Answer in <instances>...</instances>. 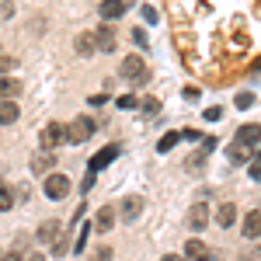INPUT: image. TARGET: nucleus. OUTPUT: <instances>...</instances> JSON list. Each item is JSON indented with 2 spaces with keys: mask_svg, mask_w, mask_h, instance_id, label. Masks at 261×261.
<instances>
[{
  "mask_svg": "<svg viewBox=\"0 0 261 261\" xmlns=\"http://www.w3.org/2000/svg\"><path fill=\"white\" fill-rule=\"evenodd\" d=\"M112 226H115V209H112V205H105V209L98 213V220H94V230L105 233V230H112Z\"/></svg>",
  "mask_w": 261,
  "mask_h": 261,
  "instance_id": "2eb2a0df",
  "label": "nucleus"
},
{
  "mask_svg": "<svg viewBox=\"0 0 261 261\" xmlns=\"http://www.w3.org/2000/svg\"><path fill=\"white\" fill-rule=\"evenodd\" d=\"M251 178H254V181H261V150H258V157L251 161Z\"/></svg>",
  "mask_w": 261,
  "mask_h": 261,
  "instance_id": "a878e982",
  "label": "nucleus"
},
{
  "mask_svg": "<svg viewBox=\"0 0 261 261\" xmlns=\"http://www.w3.org/2000/svg\"><path fill=\"white\" fill-rule=\"evenodd\" d=\"M129 4H133V0H105V4H101V18H105V21L122 18V14L129 11Z\"/></svg>",
  "mask_w": 261,
  "mask_h": 261,
  "instance_id": "6e6552de",
  "label": "nucleus"
},
{
  "mask_svg": "<svg viewBox=\"0 0 261 261\" xmlns=\"http://www.w3.org/2000/svg\"><path fill=\"white\" fill-rule=\"evenodd\" d=\"M42 150H53V146H60V143H66V125L63 122H49L45 129H42Z\"/></svg>",
  "mask_w": 261,
  "mask_h": 261,
  "instance_id": "20e7f679",
  "label": "nucleus"
},
{
  "mask_svg": "<svg viewBox=\"0 0 261 261\" xmlns=\"http://www.w3.org/2000/svg\"><path fill=\"white\" fill-rule=\"evenodd\" d=\"M119 73L125 77V81H146V70H143V60L140 56H125L119 66Z\"/></svg>",
  "mask_w": 261,
  "mask_h": 261,
  "instance_id": "423d86ee",
  "label": "nucleus"
},
{
  "mask_svg": "<svg viewBox=\"0 0 261 261\" xmlns=\"http://www.w3.org/2000/svg\"><path fill=\"white\" fill-rule=\"evenodd\" d=\"M140 213H143V199L140 195H125V199H122V216H125V220H136Z\"/></svg>",
  "mask_w": 261,
  "mask_h": 261,
  "instance_id": "9b49d317",
  "label": "nucleus"
},
{
  "mask_svg": "<svg viewBox=\"0 0 261 261\" xmlns=\"http://www.w3.org/2000/svg\"><path fill=\"white\" fill-rule=\"evenodd\" d=\"M226 153H230V161L237 164V161H247V153H251V150H247V146H244V143H233V146H230V150H226Z\"/></svg>",
  "mask_w": 261,
  "mask_h": 261,
  "instance_id": "4be33fe9",
  "label": "nucleus"
},
{
  "mask_svg": "<svg viewBox=\"0 0 261 261\" xmlns=\"http://www.w3.org/2000/svg\"><path fill=\"white\" fill-rule=\"evenodd\" d=\"M11 66H14V56H0V77H4Z\"/></svg>",
  "mask_w": 261,
  "mask_h": 261,
  "instance_id": "c85d7f7f",
  "label": "nucleus"
},
{
  "mask_svg": "<svg viewBox=\"0 0 261 261\" xmlns=\"http://www.w3.org/2000/svg\"><path fill=\"white\" fill-rule=\"evenodd\" d=\"M185 226H188V230H205V226H209V205H205V202H195V205L188 209V216H185Z\"/></svg>",
  "mask_w": 261,
  "mask_h": 261,
  "instance_id": "39448f33",
  "label": "nucleus"
},
{
  "mask_svg": "<svg viewBox=\"0 0 261 261\" xmlns=\"http://www.w3.org/2000/svg\"><path fill=\"white\" fill-rule=\"evenodd\" d=\"M91 133H94V122L87 119V115H81V119H73L66 125V143H87Z\"/></svg>",
  "mask_w": 261,
  "mask_h": 261,
  "instance_id": "f257e3e1",
  "label": "nucleus"
},
{
  "mask_svg": "<svg viewBox=\"0 0 261 261\" xmlns=\"http://www.w3.org/2000/svg\"><path fill=\"white\" fill-rule=\"evenodd\" d=\"M216 223H220V226H233V223H237V205H233V202H223L220 213H216Z\"/></svg>",
  "mask_w": 261,
  "mask_h": 261,
  "instance_id": "4468645a",
  "label": "nucleus"
},
{
  "mask_svg": "<svg viewBox=\"0 0 261 261\" xmlns=\"http://www.w3.org/2000/svg\"><path fill=\"white\" fill-rule=\"evenodd\" d=\"M45 195L53 202H60L70 195V178L66 174H45Z\"/></svg>",
  "mask_w": 261,
  "mask_h": 261,
  "instance_id": "7ed1b4c3",
  "label": "nucleus"
},
{
  "mask_svg": "<svg viewBox=\"0 0 261 261\" xmlns=\"http://www.w3.org/2000/svg\"><path fill=\"white\" fill-rule=\"evenodd\" d=\"M56 233H60V223L56 220H49V223L39 226V241H56Z\"/></svg>",
  "mask_w": 261,
  "mask_h": 261,
  "instance_id": "aec40b11",
  "label": "nucleus"
},
{
  "mask_svg": "<svg viewBox=\"0 0 261 261\" xmlns=\"http://www.w3.org/2000/svg\"><path fill=\"white\" fill-rule=\"evenodd\" d=\"M185 258L188 261H209V247L202 241H188L185 244Z\"/></svg>",
  "mask_w": 261,
  "mask_h": 261,
  "instance_id": "9d476101",
  "label": "nucleus"
},
{
  "mask_svg": "<svg viewBox=\"0 0 261 261\" xmlns=\"http://www.w3.org/2000/svg\"><path fill=\"white\" fill-rule=\"evenodd\" d=\"M0 261H21V254H4Z\"/></svg>",
  "mask_w": 261,
  "mask_h": 261,
  "instance_id": "72a5a7b5",
  "label": "nucleus"
},
{
  "mask_svg": "<svg viewBox=\"0 0 261 261\" xmlns=\"http://www.w3.org/2000/svg\"><path fill=\"white\" fill-rule=\"evenodd\" d=\"M42 258H45V254H32V258H28V261H42Z\"/></svg>",
  "mask_w": 261,
  "mask_h": 261,
  "instance_id": "f704fd0d",
  "label": "nucleus"
},
{
  "mask_svg": "<svg viewBox=\"0 0 261 261\" xmlns=\"http://www.w3.org/2000/svg\"><path fill=\"white\" fill-rule=\"evenodd\" d=\"M66 247H70L66 241H56V244H53V254H66Z\"/></svg>",
  "mask_w": 261,
  "mask_h": 261,
  "instance_id": "7c9ffc66",
  "label": "nucleus"
},
{
  "mask_svg": "<svg viewBox=\"0 0 261 261\" xmlns=\"http://www.w3.org/2000/svg\"><path fill=\"white\" fill-rule=\"evenodd\" d=\"M202 164H205V150H199V153H192V157H188V171H192V174H199Z\"/></svg>",
  "mask_w": 261,
  "mask_h": 261,
  "instance_id": "5701e85b",
  "label": "nucleus"
},
{
  "mask_svg": "<svg viewBox=\"0 0 261 261\" xmlns=\"http://www.w3.org/2000/svg\"><path fill=\"white\" fill-rule=\"evenodd\" d=\"M237 143H244L247 150H251V146H258V143H261V125H258V122L241 125V129H237Z\"/></svg>",
  "mask_w": 261,
  "mask_h": 261,
  "instance_id": "0eeeda50",
  "label": "nucleus"
},
{
  "mask_svg": "<svg viewBox=\"0 0 261 261\" xmlns=\"http://www.w3.org/2000/svg\"><path fill=\"white\" fill-rule=\"evenodd\" d=\"M161 261H185V258H181V254H164Z\"/></svg>",
  "mask_w": 261,
  "mask_h": 261,
  "instance_id": "473e14b6",
  "label": "nucleus"
},
{
  "mask_svg": "<svg viewBox=\"0 0 261 261\" xmlns=\"http://www.w3.org/2000/svg\"><path fill=\"white\" fill-rule=\"evenodd\" d=\"M21 94V84L14 77H0V101H11Z\"/></svg>",
  "mask_w": 261,
  "mask_h": 261,
  "instance_id": "ddd939ff",
  "label": "nucleus"
},
{
  "mask_svg": "<svg viewBox=\"0 0 261 261\" xmlns=\"http://www.w3.org/2000/svg\"><path fill=\"white\" fill-rule=\"evenodd\" d=\"M7 209H14V192H11V185H0V213H7Z\"/></svg>",
  "mask_w": 261,
  "mask_h": 261,
  "instance_id": "412c9836",
  "label": "nucleus"
},
{
  "mask_svg": "<svg viewBox=\"0 0 261 261\" xmlns=\"http://www.w3.org/2000/svg\"><path fill=\"white\" fill-rule=\"evenodd\" d=\"M94 261H112V247H101L98 254H94Z\"/></svg>",
  "mask_w": 261,
  "mask_h": 261,
  "instance_id": "c756f323",
  "label": "nucleus"
},
{
  "mask_svg": "<svg viewBox=\"0 0 261 261\" xmlns=\"http://www.w3.org/2000/svg\"><path fill=\"white\" fill-rule=\"evenodd\" d=\"M202 115H205V119H209V122H216V119H220V115H223V108H216V105H213V108H205Z\"/></svg>",
  "mask_w": 261,
  "mask_h": 261,
  "instance_id": "cd10ccee",
  "label": "nucleus"
},
{
  "mask_svg": "<svg viewBox=\"0 0 261 261\" xmlns=\"http://www.w3.org/2000/svg\"><path fill=\"white\" fill-rule=\"evenodd\" d=\"M251 105H254V94L251 91H241L237 94V108H251Z\"/></svg>",
  "mask_w": 261,
  "mask_h": 261,
  "instance_id": "393cba45",
  "label": "nucleus"
},
{
  "mask_svg": "<svg viewBox=\"0 0 261 261\" xmlns=\"http://www.w3.org/2000/svg\"><path fill=\"white\" fill-rule=\"evenodd\" d=\"M178 140H181V133H164L161 143H157V153H167V150H174V146H178Z\"/></svg>",
  "mask_w": 261,
  "mask_h": 261,
  "instance_id": "6ab92c4d",
  "label": "nucleus"
},
{
  "mask_svg": "<svg viewBox=\"0 0 261 261\" xmlns=\"http://www.w3.org/2000/svg\"><path fill=\"white\" fill-rule=\"evenodd\" d=\"M105 101H108V94H91V105H94V108H101Z\"/></svg>",
  "mask_w": 261,
  "mask_h": 261,
  "instance_id": "2f4dec72",
  "label": "nucleus"
},
{
  "mask_svg": "<svg viewBox=\"0 0 261 261\" xmlns=\"http://www.w3.org/2000/svg\"><path fill=\"white\" fill-rule=\"evenodd\" d=\"M49 167H56V161H53V153H49V150L32 157V171H35V174H42V178H45V174H49Z\"/></svg>",
  "mask_w": 261,
  "mask_h": 261,
  "instance_id": "f8f14e48",
  "label": "nucleus"
},
{
  "mask_svg": "<svg viewBox=\"0 0 261 261\" xmlns=\"http://www.w3.org/2000/svg\"><path fill=\"white\" fill-rule=\"evenodd\" d=\"M94 39H98L101 53H112V49H115V35H112V28H98V35H94Z\"/></svg>",
  "mask_w": 261,
  "mask_h": 261,
  "instance_id": "a211bd4d",
  "label": "nucleus"
},
{
  "mask_svg": "<svg viewBox=\"0 0 261 261\" xmlns=\"http://www.w3.org/2000/svg\"><path fill=\"white\" fill-rule=\"evenodd\" d=\"M244 237H251V241H254V237H261V209H251V213H247V216H244Z\"/></svg>",
  "mask_w": 261,
  "mask_h": 261,
  "instance_id": "1a4fd4ad",
  "label": "nucleus"
},
{
  "mask_svg": "<svg viewBox=\"0 0 261 261\" xmlns=\"http://www.w3.org/2000/svg\"><path fill=\"white\" fill-rule=\"evenodd\" d=\"M18 122V105L14 101H0V125H11Z\"/></svg>",
  "mask_w": 261,
  "mask_h": 261,
  "instance_id": "f3484780",
  "label": "nucleus"
},
{
  "mask_svg": "<svg viewBox=\"0 0 261 261\" xmlns=\"http://www.w3.org/2000/svg\"><path fill=\"white\" fill-rule=\"evenodd\" d=\"M94 49H98V39H94V35H87V32L77 35V53H81V56H94Z\"/></svg>",
  "mask_w": 261,
  "mask_h": 261,
  "instance_id": "dca6fc26",
  "label": "nucleus"
},
{
  "mask_svg": "<svg viewBox=\"0 0 261 261\" xmlns=\"http://www.w3.org/2000/svg\"><path fill=\"white\" fill-rule=\"evenodd\" d=\"M115 105H119V108H136V98H133V94H122Z\"/></svg>",
  "mask_w": 261,
  "mask_h": 261,
  "instance_id": "bb28decb",
  "label": "nucleus"
},
{
  "mask_svg": "<svg viewBox=\"0 0 261 261\" xmlns=\"http://www.w3.org/2000/svg\"><path fill=\"white\" fill-rule=\"evenodd\" d=\"M140 105H143V112H146V115H157V112H161V101H157V98H143Z\"/></svg>",
  "mask_w": 261,
  "mask_h": 261,
  "instance_id": "b1692460",
  "label": "nucleus"
},
{
  "mask_svg": "<svg viewBox=\"0 0 261 261\" xmlns=\"http://www.w3.org/2000/svg\"><path fill=\"white\" fill-rule=\"evenodd\" d=\"M119 157V146H105L101 153H94L91 157V167H87V181H84V188H91V181H94V174H98L101 167H108V164Z\"/></svg>",
  "mask_w": 261,
  "mask_h": 261,
  "instance_id": "f03ea898",
  "label": "nucleus"
}]
</instances>
